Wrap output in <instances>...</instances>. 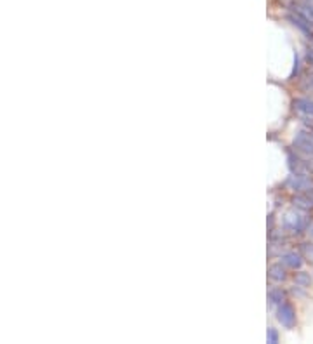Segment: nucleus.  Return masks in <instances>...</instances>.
<instances>
[{"mask_svg":"<svg viewBox=\"0 0 313 344\" xmlns=\"http://www.w3.org/2000/svg\"><path fill=\"white\" fill-rule=\"evenodd\" d=\"M308 224H310V219L306 216V210H301L300 208V210H290L284 216V228L296 233V235L306 232Z\"/></svg>","mask_w":313,"mask_h":344,"instance_id":"1","label":"nucleus"},{"mask_svg":"<svg viewBox=\"0 0 313 344\" xmlns=\"http://www.w3.org/2000/svg\"><path fill=\"white\" fill-rule=\"evenodd\" d=\"M287 188L292 190V192H298V193H306L313 190V181L312 178H308L306 174H292L287 178L286 181Z\"/></svg>","mask_w":313,"mask_h":344,"instance_id":"2","label":"nucleus"},{"mask_svg":"<svg viewBox=\"0 0 313 344\" xmlns=\"http://www.w3.org/2000/svg\"><path fill=\"white\" fill-rule=\"evenodd\" d=\"M276 320H278L286 328H292L294 325H296V311H294L292 304H289V302H282V304H278V310H276Z\"/></svg>","mask_w":313,"mask_h":344,"instance_id":"3","label":"nucleus"},{"mask_svg":"<svg viewBox=\"0 0 313 344\" xmlns=\"http://www.w3.org/2000/svg\"><path fill=\"white\" fill-rule=\"evenodd\" d=\"M294 146L300 152L306 153V155H313V134L308 130H301L294 138Z\"/></svg>","mask_w":313,"mask_h":344,"instance_id":"4","label":"nucleus"},{"mask_svg":"<svg viewBox=\"0 0 313 344\" xmlns=\"http://www.w3.org/2000/svg\"><path fill=\"white\" fill-rule=\"evenodd\" d=\"M287 20H289L290 23H292L294 26H296L298 30L301 32V34H304V35L308 36V38H313V24L308 20H304L301 14H298L296 10H292V12L287 16Z\"/></svg>","mask_w":313,"mask_h":344,"instance_id":"5","label":"nucleus"},{"mask_svg":"<svg viewBox=\"0 0 313 344\" xmlns=\"http://www.w3.org/2000/svg\"><path fill=\"white\" fill-rule=\"evenodd\" d=\"M294 112L304 120H313V101L308 98H298L294 100Z\"/></svg>","mask_w":313,"mask_h":344,"instance_id":"6","label":"nucleus"},{"mask_svg":"<svg viewBox=\"0 0 313 344\" xmlns=\"http://www.w3.org/2000/svg\"><path fill=\"white\" fill-rule=\"evenodd\" d=\"M280 259H282V264L290 270H300L303 266V254H298V252H287Z\"/></svg>","mask_w":313,"mask_h":344,"instance_id":"7","label":"nucleus"},{"mask_svg":"<svg viewBox=\"0 0 313 344\" xmlns=\"http://www.w3.org/2000/svg\"><path fill=\"white\" fill-rule=\"evenodd\" d=\"M268 276H270V280L280 284V282H284L287 278L286 268H284L282 264H272L270 268H268Z\"/></svg>","mask_w":313,"mask_h":344,"instance_id":"8","label":"nucleus"},{"mask_svg":"<svg viewBox=\"0 0 313 344\" xmlns=\"http://www.w3.org/2000/svg\"><path fill=\"white\" fill-rule=\"evenodd\" d=\"M292 204L296 206V208H301V210H306V212L313 208L312 195H296L292 198Z\"/></svg>","mask_w":313,"mask_h":344,"instance_id":"9","label":"nucleus"},{"mask_svg":"<svg viewBox=\"0 0 313 344\" xmlns=\"http://www.w3.org/2000/svg\"><path fill=\"white\" fill-rule=\"evenodd\" d=\"M292 10H296L298 14H301L304 20H308L313 24V7L310 6V4H304V2L296 4V6L292 7Z\"/></svg>","mask_w":313,"mask_h":344,"instance_id":"10","label":"nucleus"},{"mask_svg":"<svg viewBox=\"0 0 313 344\" xmlns=\"http://www.w3.org/2000/svg\"><path fill=\"white\" fill-rule=\"evenodd\" d=\"M268 299H270L272 304H282V302L286 301V292H284L282 288L275 287L268 292Z\"/></svg>","mask_w":313,"mask_h":344,"instance_id":"11","label":"nucleus"},{"mask_svg":"<svg viewBox=\"0 0 313 344\" xmlns=\"http://www.w3.org/2000/svg\"><path fill=\"white\" fill-rule=\"evenodd\" d=\"M294 282H296L298 287L306 288V287H310V284H312V276H310V273L301 272V273H298V275L294 276Z\"/></svg>","mask_w":313,"mask_h":344,"instance_id":"12","label":"nucleus"},{"mask_svg":"<svg viewBox=\"0 0 313 344\" xmlns=\"http://www.w3.org/2000/svg\"><path fill=\"white\" fill-rule=\"evenodd\" d=\"M301 89H303L304 92H313V72L308 73V75L303 78V82H301Z\"/></svg>","mask_w":313,"mask_h":344,"instance_id":"13","label":"nucleus"},{"mask_svg":"<svg viewBox=\"0 0 313 344\" xmlns=\"http://www.w3.org/2000/svg\"><path fill=\"white\" fill-rule=\"evenodd\" d=\"M301 254L306 261L313 262V244H303L301 245Z\"/></svg>","mask_w":313,"mask_h":344,"instance_id":"14","label":"nucleus"},{"mask_svg":"<svg viewBox=\"0 0 313 344\" xmlns=\"http://www.w3.org/2000/svg\"><path fill=\"white\" fill-rule=\"evenodd\" d=\"M266 341L270 342V344H276V342H278V332H276L274 327L268 328V332H266Z\"/></svg>","mask_w":313,"mask_h":344,"instance_id":"15","label":"nucleus"},{"mask_svg":"<svg viewBox=\"0 0 313 344\" xmlns=\"http://www.w3.org/2000/svg\"><path fill=\"white\" fill-rule=\"evenodd\" d=\"M298 72H300V60H298V56H294V70H292V73H290V76H294Z\"/></svg>","mask_w":313,"mask_h":344,"instance_id":"16","label":"nucleus"},{"mask_svg":"<svg viewBox=\"0 0 313 344\" xmlns=\"http://www.w3.org/2000/svg\"><path fill=\"white\" fill-rule=\"evenodd\" d=\"M306 61L313 66V49H308L306 50Z\"/></svg>","mask_w":313,"mask_h":344,"instance_id":"17","label":"nucleus"},{"mask_svg":"<svg viewBox=\"0 0 313 344\" xmlns=\"http://www.w3.org/2000/svg\"><path fill=\"white\" fill-rule=\"evenodd\" d=\"M308 235H310L312 238H313V224L310 226V228H308Z\"/></svg>","mask_w":313,"mask_h":344,"instance_id":"18","label":"nucleus"},{"mask_svg":"<svg viewBox=\"0 0 313 344\" xmlns=\"http://www.w3.org/2000/svg\"><path fill=\"white\" fill-rule=\"evenodd\" d=\"M312 198H313V190H312Z\"/></svg>","mask_w":313,"mask_h":344,"instance_id":"19","label":"nucleus"}]
</instances>
